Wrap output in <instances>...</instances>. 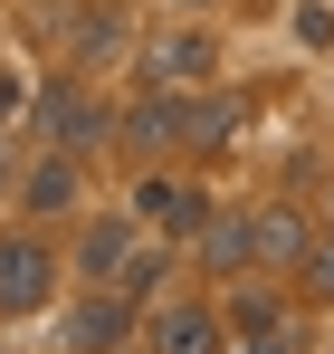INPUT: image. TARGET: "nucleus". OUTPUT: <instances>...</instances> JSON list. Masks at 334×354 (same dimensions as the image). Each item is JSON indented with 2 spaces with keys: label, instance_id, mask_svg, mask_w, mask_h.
I'll list each match as a JSON object with an SVG mask.
<instances>
[{
  "label": "nucleus",
  "instance_id": "f257e3e1",
  "mask_svg": "<svg viewBox=\"0 0 334 354\" xmlns=\"http://www.w3.org/2000/svg\"><path fill=\"white\" fill-rule=\"evenodd\" d=\"M57 288V259H48V239H29V230H10L0 239V316H39Z\"/></svg>",
  "mask_w": 334,
  "mask_h": 354
},
{
  "label": "nucleus",
  "instance_id": "f03ea898",
  "mask_svg": "<svg viewBox=\"0 0 334 354\" xmlns=\"http://www.w3.org/2000/svg\"><path fill=\"white\" fill-rule=\"evenodd\" d=\"M106 106H96V86H86V77H57L48 96H39V134H48L57 153H86V144H96V134H106Z\"/></svg>",
  "mask_w": 334,
  "mask_h": 354
},
{
  "label": "nucleus",
  "instance_id": "7ed1b4c3",
  "mask_svg": "<svg viewBox=\"0 0 334 354\" xmlns=\"http://www.w3.org/2000/svg\"><path fill=\"white\" fill-rule=\"evenodd\" d=\"M134 211H144V221H153L163 239H191L201 221H210L201 182H172V173H144V182H134Z\"/></svg>",
  "mask_w": 334,
  "mask_h": 354
},
{
  "label": "nucleus",
  "instance_id": "20e7f679",
  "mask_svg": "<svg viewBox=\"0 0 334 354\" xmlns=\"http://www.w3.org/2000/svg\"><path fill=\"white\" fill-rule=\"evenodd\" d=\"M124 335H134V297H124V288H96L77 316H67V345H77V354H115Z\"/></svg>",
  "mask_w": 334,
  "mask_h": 354
},
{
  "label": "nucleus",
  "instance_id": "39448f33",
  "mask_svg": "<svg viewBox=\"0 0 334 354\" xmlns=\"http://www.w3.org/2000/svg\"><path fill=\"white\" fill-rule=\"evenodd\" d=\"M115 124H124L134 144H181V134H191V96H181V86H144Z\"/></svg>",
  "mask_w": 334,
  "mask_h": 354
},
{
  "label": "nucleus",
  "instance_id": "423d86ee",
  "mask_svg": "<svg viewBox=\"0 0 334 354\" xmlns=\"http://www.w3.org/2000/svg\"><path fill=\"white\" fill-rule=\"evenodd\" d=\"M210 58H220V48H210L201 29H172V39H153V48H144V77H153V86H201V77H210Z\"/></svg>",
  "mask_w": 334,
  "mask_h": 354
},
{
  "label": "nucleus",
  "instance_id": "0eeeda50",
  "mask_svg": "<svg viewBox=\"0 0 334 354\" xmlns=\"http://www.w3.org/2000/svg\"><path fill=\"white\" fill-rule=\"evenodd\" d=\"M144 345L153 354H220V316H210V306H153Z\"/></svg>",
  "mask_w": 334,
  "mask_h": 354
},
{
  "label": "nucleus",
  "instance_id": "6e6552de",
  "mask_svg": "<svg viewBox=\"0 0 334 354\" xmlns=\"http://www.w3.org/2000/svg\"><path fill=\"white\" fill-rule=\"evenodd\" d=\"M19 201H29L39 221H57V211H77V153H57V144H48V163H39V173L19 182Z\"/></svg>",
  "mask_w": 334,
  "mask_h": 354
},
{
  "label": "nucleus",
  "instance_id": "1a4fd4ad",
  "mask_svg": "<svg viewBox=\"0 0 334 354\" xmlns=\"http://www.w3.org/2000/svg\"><path fill=\"white\" fill-rule=\"evenodd\" d=\"M201 259H210V268H248V259H258V221H239V211L201 221Z\"/></svg>",
  "mask_w": 334,
  "mask_h": 354
},
{
  "label": "nucleus",
  "instance_id": "9d476101",
  "mask_svg": "<svg viewBox=\"0 0 334 354\" xmlns=\"http://www.w3.org/2000/svg\"><path fill=\"white\" fill-rule=\"evenodd\" d=\"M124 259H134V230H124V221H96V230H86V288H115Z\"/></svg>",
  "mask_w": 334,
  "mask_h": 354
},
{
  "label": "nucleus",
  "instance_id": "9b49d317",
  "mask_svg": "<svg viewBox=\"0 0 334 354\" xmlns=\"http://www.w3.org/2000/svg\"><path fill=\"white\" fill-rule=\"evenodd\" d=\"M115 48H124V10H115V0H96V10H77V58L96 67V58H115Z\"/></svg>",
  "mask_w": 334,
  "mask_h": 354
},
{
  "label": "nucleus",
  "instance_id": "f8f14e48",
  "mask_svg": "<svg viewBox=\"0 0 334 354\" xmlns=\"http://www.w3.org/2000/svg\"><path fill=\"white\" fill-rule=\"evenodd\" d=\"M229 134H239V96H191V134H181V144L210 153V144H229Z\"/></svg>",
  "mask_w": 334,
  "mask_h": 354
},
{
  "label": "nucleus",
  "instance_id": "ddd939ff",
  "mask_svg": "<svg viewBox=\"0 0 334 354\" xmlns=\"http://www.w3.org/2000/svg\"><path fill=\"white\" fill-rule=\"evenodd\" d=\"M163 278H172V249H134V259H124V268H115V288L134 297V306H144V297L163 288Z\"/></svg>",
  "mask_w": 334,
  "mask_h": 354
},
{
  "label": "nucleus",
  "instance_id": "4468645a",
  "mask_svg": "<svg viewBox=\"0 0 334 354\" xmlns=\"http://www.w3.org/2000/svg\"><path fill=\"white\" fill-rule=\"evenodd\" d=\"M306 249V221L296 211H258V259H296Z\"/></svg>",
  "mask_w": 334,
  "mask_h": 354
},
{
  "label": "nucleus",
  "instance_id": "2eb2a0df",
  "mask_svg": "<svg viewBox=\"0 0 334 354\" xmlns=\"http://www.w3.org/2000/svg\"><path fill=\"white\" fill-rule=\"evenodd\" d=\"M296 39H306V48H334V10H315V0H306V10H296Z\"/></svg>",
  "mask_w": 334,
  "mask_h": 354
},
{
  "label": "nucleus",
  "instance_id": "dca6fc26",
  "mask_svg": "<svg viewBox=\"0 0 334 354\" xmlns=\"http://www.w3.org/2000/svg\"><path fill=\"white\" fill-rule=\"evenodd\" d=\"M239 354H296V335H286V326H248V335H239Z\"/></svg>",
  "mask_w": 334,
  "mask_h": 354
},
{
  "label": "nucleus",
  "instance_id": "f3484780",
  "mask_svg": "<svg viewBox=\"0 0 334 354\" xmlns=\"http://www.w3.org/2000/svg\"><path fill=\"white\" fill-rule=\"evenodd\" d=\"M306 278H315V288L334 297V239H325V249H306Z\"/></svg>",
  "mask_w": 334,
  "mask_h": 354
},
{
  "label": "nucleus",
  "instance_id": "a211bd4d",
  "mask_svg": "<svg viewBox=\"0 0 334 354\" xmlns=\"http://www.w3.org/2000/svg\"><path fill=\"white\" fill-rule=\"evenodd\" d=\"M10 115H19V77H0V124H10Z\"/></svg>",
  "mask_w": 334,
  "mask_h": 354
},
{
  "label": "nucleus",
  "instance_id": "6ab92c4d",
  "mask_svg": "<svg viewBox=\"0 0 334 354\" xmlns=\"http://www.w3.org/2000/svg\"><path fill=\"white\" fill-rule=\"evenodd\" d=\"M0 192H10V134H0Z\"/></svg>",
  "mask_w": 334,
  "mask_h": 354
},
{
  "label": "nucleus",
  "instance_id": "aec40b11",
  "mask_svg": "<svg viewBox=\"0 0 334 354\" xmlns=\"http://www.w3.org/2000/svg\"><path fill=\"white\" fill-rule=\"evenodd\" d=\"M181 10H210V0H181Z\"/></svg>",
  "mask_w": 334,
  "mask_h": 354
}]
</instances>
